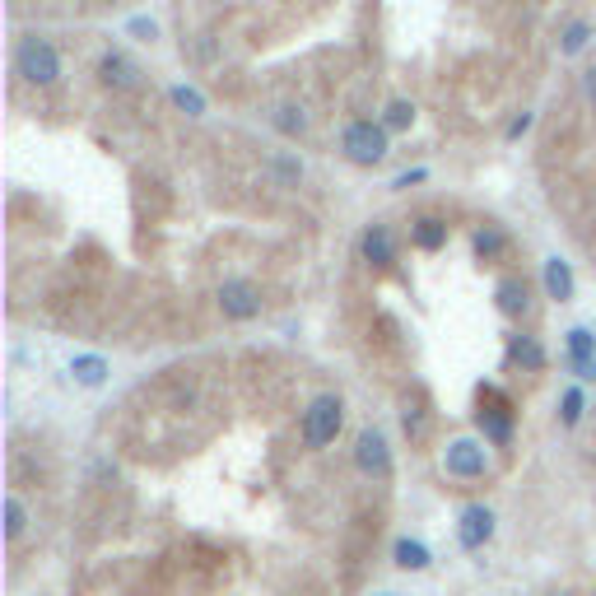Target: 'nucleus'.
Wrapping results in <instances>:
<instances>
[{
	"mask_svg": "<svg viewBox=\"0 0 596 596\" xmlns=\"http://www.w3.org/2000/svg\"><path fill=\"white\" fill-rule=\"evenodd\" d=\"M14 66H19V75H24L28 84L47 89V84H56V75H61V56H56L52 42L33 33V38L19 42V52H14Z\"/></svg>",
	"mask_w": 596,
	"mask_h": 596,
	"instance_id": "1",
	"label": "nucleus"
},
{
	"mask_svg": "<svg viewBox=\"0 0 596 596\" xmlns=\"http://www.w3.org/2000/svg\"><path fill=\"white\" fill-rule=\"evenodd\" d=\"M340 424H345V406H340V396H317L308 406V415H303V443L308 447H326V443H336L340 434Z\"/></svg>",
	"mask_w": 596,
	"mask_h": 596,
	"instance_id": "2",
	"label": "nucleus"
},
{
	"mask_svg": "<svg viewBox=\"0 0 596 596\" xmlns=\"http://www.w3.org/2000/svg\"><path fill=\"white\" fill-rule=\"evenodd\" d=\"M345 154H350V163H359V168L382 163V159H387V126L350 122V126H345Z\"/></svg>",
	"mask_w": 596,
	"mask_h": 596,
	"instance_id": "3",
	"label": "nucleus"
},
{
	"mask_svg": "<svg viewBox=\"0 0 596 596\" xmlns=\"http://www.w3.org/2000/svg\"><path fill=\"white\" fill-rule=\"evenodd\" d=\"M443 466H447V475H457V480H480V475L489 471V457L475 438H457V443H447Z\"/></svg>",
	"mask_w": 596,
	"mask_h": 596,
	"instance_id": "4",
	"label": "nucleus"
},
{
	"mask_svg": "<svg viewBox=\"0 0 596 596\" xmlns=\"http://www.w3.org/2000/svg\"><path fill=\"white\" fill-rule=\"evenodd\" d=\"M219 312L233 317V322H247L261 312V289L252 280H224L219 285Z\"/></svg>",
	"mask_w": 596,
	"mask_h": 596,
	"instance_id": "5",
	"label": "nucleus"
},
{
	"mask_svg": "<svg viewBox=\"0 0 596 596\" xmlns=\"http://www.w3.org/2000/svg\"><path fill=\"white\" fill-rule=\"evenodd\" d=\"M354 461H359V471L364 475H378V480L392 475V452H387V438H382L378 429H364V434H359V443H354Z\"/></svg>",
	"mask_w": 596,
	"mask_h": 596,
	"instance_id": "6",
	"label": "nucleus"
},
{
	"mask_svg": "<svg viewBox=\"0 0 596 596\" xmlns=\"http://www.w3.org/2000/svg\"><path fill=\"white\" fill-rule=\"evenodd\" d=\"M494 536V513H489L485 503H471L466 513H461V527H457V541L466 550H480V545Z\"/></svg>",
	"mask_w": 596,
	"mask_h": 596,
	"instance_id": "7",
	"label": "nucleus"
},
{
	"mask_svg": "<svg viewBox=\"0 0 596 596\" xmlns=\"http://www.w3.org/2000/svg\"><path fill=\"white\" fill-rule=\"evenodd\" d=\"M98 75H103L108 89H136V84H140V66L131 61V56H122V52L103 56V61H98Z\"/></svg>",
	"mask_w": 596,
	"mask_h": 596,
	"instance_id": "8",
	"label": "nucleus"
},
{
	"mask_svg": "<svg viewBox=\"0 0 596 596\" xmlns=\"http://www.w3.org/2000/svg\"><path fill=\"white\" fill-rule=\"evenodd\" d=\"M359 252H364L368 266H392V261H396V238H392V229H387V224H373V229L364 233Z\"/></svg>",
	"mask_w": 596,
	"mask_h": 596,
	"instance_id": "9",
	"label": "nucleus"
},
{
	"mask_svg": "<svg viewBox=\"0 0 596 596\" xmlns=\"http://www.w3.org/2000/svg\"><path fill=\"white\" fill-rule=\"evenodd\" d=\"M569 354H573L578 378H596V340H592V331L573 326V331H569Z\"/></svg>",
	"mask_w": 596,
	"mask_h": 596,
	"instance_id": "10",
	"label": "nucleus"
},
{
	"mask_svg": "<svg viewBox=\"0 0 596 596\" xmlns=\"http://www.w3.org/2000/svg\"><path fill=\"white\" fill-rule=\"evenodd\" d=\"M545 294L559 298V303H569V298H573V271H569V261H559V257L545 261Z\"/></svg>",
	"mask_w": 596,
	"mask_h": 596,
	"instance_id": "11",
	"label": "nucleus"
},
{
	"mask_svg": "<svg viewBox=\"0 0 596 596\" xmlns=\"http://www.w3.org/2000/svg\"><path fill=\"white\" fill-rule=\"evenodd\" d=\"M527 308H531L527 280H503V285H499V312H503V317H522Z\"/></svg>",
	"mask_w": 596,
	"mask_h": 596,
	"instance_id": "12",
	"label": "nucleus"
},
{
	"mask_svg": "<svg viewBox=\"0 0 596 596\" xmlns=\"http://www.w3.org/2000/svg\"><path fill=\"white\" fill-rule=\"evenodd\" d=\"M508 354H513V364H522L527 373L545 368V350H541V345H536L531 336H513V340H508Z\"/></svg>",
	"mask_w": 596,
	"mask_h": 596,
	"instance_id": "13",
	"label": "nucleus"
},
{
	"mask_svg": "<svg viewBox=\"0 0 596 596\" xmlns=\"http://www.w3.org/2000/svg\"><path fill=\"white\" fill-rule=\"evenodd\" d=\"M70 373H75V382H84V387H103V378H108V364H103L98 354H80V359L70 364Z\"/></svg>",
	"mask_w": 596,
	"mask_h": 596,
	"instance_id": "14",
	"label": "nucleus"
},
{
	"mask_svg": "<svg viewBox=\"0 0 596 596\" xmlns=\"http://www.w3.org/2000/svg\"><path fill=\"white\" fill-rule=\"evenodd\" d=\"M443 243H447V224H443V219H420V224H415V247L438 252Z\"/></svg>",
	"mask_w": 596,
	"mask_h": 596,
	"instance_id": "15",
	"label": "nucleus"
},
{
	"mask_svg": "<svg viewBox=\"0 0 596 596\" xmlns=\"http://www.w3.org/2000/svg\"><path fill=\"white\" fill-rule=\"evenodd\" d=\"M396 564H401V569H429V550H424L420 541H396Z\"/></svg>",
	"mask_w": 596,
	"mask_h": 596,
	"instance_id": "16",
	"label": "nucleus"
},
{
	"mask_svg": "<svg viewBox=\"0 0 596 596\" xmlns=\"http://www.w3.org/2000/svg\"><path fill=\"white\" fill-rule=\"evenodd\" d=\"M480 429H485L494 443H503V438L513 434V424H508V410H480Z\"/></svg>",
	"mask_w": 596,
	"mask_h": 596,
	"instance_id": "17",
	"label": "nucleus"
},
{
	"mask_svg": "<svg viewBox=\"0 0 596 596\" xmlns=\"http://www.w3.org/2000/svg\"><path fill=\"white\" fill-rule=\"evenodd\" d=\"M24 522H28V513H24V503L14 499H5V536H10V541H19V531H24Z\"/></svg>",
	"mask_w": 596,
	"mask_h": 596,
	"instance_id": "18",
	"label": "nucleus"
},
{
	"mask_svg": "<svg viewBox=\"0 0 596 596\" xmlns=\"http://www.w3.org/2000/svg\"><path fill=\"white\" fill-rule=\"evenodd\" d=\"M173 103L187 112V117H201V112H205V98L196 94V89H187V84H177V89H173Z\"/></svg>",
	"mask_w": 596,
	"mask_h": 596,
	"instance_id": "19",
	"label": "nucleus"
},
{
	"mask_svg": "<svg viewBox=\"0 0 596 596\" xmlns=\"http://www.w3.org/2000/svg\"><path fill=\"white\" fill-rule=\"evenodd\" d=\"M410 122H415V108H410L406 98H396L392 108H387V122H382V126H387V131H406Z\"/></svg>",
	"mask_w": 596,
	"mask_h": 596,
	"instance_id": "20",
	"label": "nucleus"
},
{
	"mask_svg": "<svg viewBox=\"0 0 596 596\" xmlns=\"http://www.w3.org/2000/svg\"><path fill=\"white\" fill-rule=\"evenodd\" d=\"M587 38H592V28H587V24H569V28H564V42H559V47H564V56H578L587 47Z\"/></svg>",
	"mask_w": 596,
	"mask_h": 596,
	"instance_id": "21",
	"label": "nucleus"
},
{
	"mask_svg": "<svg viewBox=\"0 0 596 596\" xmlns=\"http://www.w3.org/2000/svg\"><path fill=\"white\" fill-rule=\"evenodd\" d=\"M275 126H280V131H289V136H298V131L308 126V117H303V108L285 103V108H280V117H275Z\"/></svg>",
	"mask_w": 596,
	"mask_h": 596,
	"instance_id": "22",
	"label": "nucleus"
},
{
	"mask_svg": "<svg viewBox=\"0 0 596 596\" xmlns=\"http://www.w3.org/2000/svg\"><path fill=\"white\" fill-rule=\"evenodd\" d=\"M475 252H480V257H499V252H503V233L499 229L475 233Z\"/></svg>",
	"mask_w": 596,
	"mask_h": 596,
	"instance_id": "23",
	"label": "nucleus"
},
{
	"mask_svg": "<svg viewBox=\"0 0 596 596\" xmlns=\"http://www.w3.org/2000/svg\"><path fill=\"white\" fill-rule=\"evenodd\" d=\"M583 420V392H578V387H573V392H564V424H578Z\"/></svg>",
	"mask_w": 596,
	"mask_h": 596,
	"instance_id": "24",
	"label": "nucleus"
},
{
	"mask_svg": "<svg viewBox=\"0 0 596 596\" xmlns=\"http://www.w3.org/2000/svg\"><path fill=\"white\" fill-rule=\"evenodd\" d=\"M527 126H531V117H527V112H522V117H517V122H513V126H508V136H513V140H517V136H522V131H527Z\"/></svg>",
	"mask_w": 596,
	"mask_h": 596,
	"instance_id": "25",
	"label": "nucleus"
},
{
	"mask_svg": "<svg viewBox=\"0 0 596 596\" xmlns=\"http://www.w3.org/2000/svg\"><path fill=\"white\" fill-rule=\"evenodd\" d=\"M420 177H424V168H415V173H401V177H396L392 187H410V182H420Z\"/></svg>",
	"mask_w": 596,
	"mask_h": 596,
	"instance_id": "26",
	"label": "nucleus"
},
{
	"mask_svg": "<svg viewBox=\"0 0 596 596\" xmlns=\"http://www.w3.org/2000/svg\"><path fill=\"white\" fill-rule=\"evenodd\" d=\"M587 94H592V103H596V70L587 75Z\"/></svg>",
	"mask_w": 596,
	"mask_h": 596,
	"instance_id": "27",
	"label": "nucleus"
}]
</instances>
